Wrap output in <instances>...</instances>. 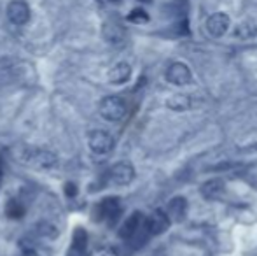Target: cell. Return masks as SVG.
Here are the masks:
<instances>
[{
	"instance_id": "cell-1",
	"label": "cell",
	"mask_w": 257,
	"mask_h": 256,
	"mask_svg": "<svg viewBox=\"0 0 257 256\" xmlns=\"http://www.w3.org/2000/svg\"><path fill=\"white\" fill-rule=\"evenodd\" d=\"M18 161L27 167H34L39 170H53L58 167L60 160L58 156L49 149H42V147H30V146H20L14 149Z\"/></svg>"
},
{
	"instance_id": "cell-2",
	"label": "cell",
	"mask_w": 257,
	"mask_h": 256,
	"mask_svg": "<svg viewBox=\"0 0 257 256\" xmlns=\"http://www.w3.org/2000/svg\"><path fill=\"white\" fill-rule=\"evenodd\" d=\"M126 102L121 97H105L100 104V114L107 121H121L126 116Z\"/></svg>"
},
{
	"instance_id": "cell-3",
	"label": "cell",
	"mask_w": 257,
	"mask_h": 256,
	"mask_svg": "<svg viewBox=\"0 0 257 256\" xmlns=\"http://www.w3.org/2000/svg\"><path fill=\"white\" fill-rule=\"evenodd\" d=\"M88 144L93 153L103 156V154H108L114 149L115 142H114V137L108 132H105V130H93L88 135Z\"/></svg>"
},
{
	"instance_id": "cell-4",
	"label": "cell",
	"mask_w": 257,
	"mask_h": 256,
	"mask_svg": "<svg viewBox=\"0 0 257 256\" xmlns=\"http://www.w3.org/2000/svg\"><path fill=\"white\" fill-rule=\"evenodd\" d=\"M142 232H147L146 230V218H144L142 212L137 211L124 221V225L121 226L119 235L126 240H135V239H139V235ZM147 235H149V233H147Z\"/></svg>"
},
{
	"instance_id": "cell-5",
	"label": "cell",
	"mask_w": 257,
	"mask_h": 256,
	"mask_svg": "<svg viewBox=\"0 0 257 256\" xmlns=\"http://www.w3.org/2000/svg\"><path fill=\"white\" fill-rule=\"evenodd\" d=\"M193 74H191V68L186 63L175 62L166 68V81L172 82L175 86H186L191 82Z\"/></svg>"
},
{
	"instance_id": "cell-6",
	"label": "cell",
	"mask_w": 257,
	"mask_h": 256,
	"mask_svg": "<svg viewBox=\"0 0 257 256\" xmlns=\"http://www.w3.org/2000/svg\"><path fill=\"white\" fill-rule=\"evenodd\" d=\"M7 18L13 25H27L30 21V7L25 0H13L7 6Z\"/></svg>"
},
{
	"instance_id": "cell-7",
	"label": "cell",
	"mask_w": 257,
	"mask_h": 256,
	"mask_svg": "<svg viewBox=\"0 0 257 256\" xmlns=\"http://www.w3.org/2000/svg\"><path fill=\"white\" fill-rule=\"evenodd\" d=\"M110 176V181L114 183L115 186H126L135 179V168H133L132 163H126V161H119L108 172Z\"/></svg>"
},
{
	"instance_id": "cell-8",
	"label": "cell",
	"mask_w": 257,
	"mask_h": 256,
	"mask_svg": "<svg viewBox=\"0 0 257 256\" xmlns=\"http://www.w3.org/2000/svg\"><path fill=\"white\" fill-rule=\"evenodd\" d=\"M170 228V216L165 211L158 209L146 219V230L149 235H161Z\"/></svg>"
},
{
	"instance_id": "cell-9",
	"label": "cell",
	"mask_w": 257,
	"mask_h": 256,
	"mask_svg": "<svg viewBox=\"0 0 257 256\" xmlns=\"http://www.w3.org/2000/svg\"><path fill=\"white\" fill-rule=\"evenodd\" d=\"M96 212H98V219L100 221H115L117 216L121 214V204H119V198L115 197H108L103 198L102 202L96 207Z\"/></svg>"
},
{
	"instance_id": "cell-10",
	"label": "cell",
	"mask_w": 257,
	"mask_h": 256,
	"mask_svg": "<svg viewBox=\"0 0 257 256\" xmlns=\"http://www.w3.org/2000/svg\"><path fill=\"white\" fill-rule=\"evenodd\" d=\"M229 30V16L224 13H215L206 21V32L212 37H222Z\"/></svg>"
},
{
	"instance_id": "cell-11",
	"label": "cell",
	"mask_w": 257,
	"mask_h": 256,
	"mask_svg": "<svg viewBox=\"0 0 257 256\" xmlns=\"http://www.w3.org/2000/svg\"><path fill=\"white\" fill-rule=\"evenodd\" d=\"M108 82L110 84H124L132 77V67L126 62H119L108 70Z\"/></svg>"
},
{
	"instance_id": "cell-12",
	"label": "cell",
	"mask_w": 257,
	"mask_h": 256,
	"mask_svg": "<svg viewBox=\"0 0 257 256\" xmlns=\"http://www.w3.org/2000/svg\"><path fill=\"white\" fill-rule=\"evenodd\" d=\"M88 249V233L82 228H75L74 235H72V247L68 256H86Z\"/></svg>"
},
{
	"instance_id": "cell-13",
	"label": "cell",
	"mask_w": 257,
	"mask_h": 256,
	"mask_svg": "<svg viewBox=\"0 0 257 256\" xmlns=\"http://www.w3.org/2000/svg\"><path fill=\"white\" fill-rule=\"evenodd\" d=\"M233 35L236 39H240V41H252V39H257V21L247 20V21L238 23Z\"/></svg>"
},
{
	"instance_id": "cell-14",
	"label": "cell",
	"mask_w": 257,
	"mask_h": 256,
	"mask_svg": "<svg viewBox=\"0 0 257 256\" xmlns=\"http://www.w3.org/2000/svg\"><path fill=\"white\" fill-rule=\"evenodd\" d=\"M224 192H226V186H224L222 179H210L201 186V195L206 200H215V198L222 197Z\"/></svg>"
},
{
	"instance_id": "cell-15",
	"label": "cell",
	"mask_w": 257,
	"mask_h": 256,
	"mask_svg": "<svg viewBox=\"0 0 257 256\" xmlns=\"http://www.w3.org/2000/svg\"><path fill=\"white\" fill-rule=\"evenodd\" d=\"M103 37H105V41L107 42H110V44H114V46H119V44H122L124 42V30H122L119 25H115V23H105V27H103Z\"/></svg>"
},
{
	"instance_id": "cell-16",
	"label": "cell",
	"mask_w": 257,
	"mask_h": 256,
	"mask_svg": "<svg viewBox=\"0 0 257 256\" xmlns=\"http://www.w3.org/2000/svg\"><path fill=\"white\" fill-rule=\"evenodd\" d=\"M187 212V202L186 198L182 197H175L170 200L168 204V211H166V214L172 216V218H175L177 221H182L184 216H186Z\"/></svg>"
},
{
	"instance_id": "cell-17",
	"label": "cell",
	"mask_w": 257,
	"mask_h": 256,
	"mask_svg": "<svg viewBox=\"0 0 257 256\" xmlns=\"http://www.w3.org/2000/svg\"><path fill=\"white\" fill-rule=\"evenodd\" d=\"M166 106H168V109L172 111H187L191 109V106H193V102H191V99L187 95H173L170 97L168 100H166Z\"/></svg>"
},
{
	"instance_id": "cell-18",
	"label": "cell",
	"mask_w": 257,
	"mask_h": 256,
	"mask_svg": "<svg viewBox=\"0 0 257 256\" xmlns=\"http://www.w3.org/2000/svg\"><path fill=\"white\" fill-rule=\"evenodd\" d=\"M37 235L46 240H54L60 235V230H58V226L51 221H41L37 225Z\"/></svg>"
},
{
	"instance_id": "cell-19",
	"label": "cell",
	"mask_w": 257,
	"mask_h": 256,
	"mask_svg": "<svg viewBox=\"0 0 257 256\" xmlns=\"http://www.w3.org/2000/svg\"><path fill=\"white\" fill-rule=\"evenodd\" d=\"M6 214L9 216L11 219H21L25 216V207L21 205V202L11 200L6 207Z\"/></svg>"
},
{
	"instance_id": "cell-20",
	"label": "cell",
	"mask_w": 257,
	"mask_h": 256,
	"mask_svg": "<svg viewBox=\"0 0 257 256\" xmlns=\"http://www.w3.org/2000/svg\"><path fill=\"white\" fill-rule=\"evenodd\" d=\"M128 21L132 23H147L149 21V14L146 13L144 9H133L132 13L128 14Z\"/></svg>"
},
{
	"instance_id": "cell-21",
	"label": "cell",
	"mask_w": 257,
	"mask_h": 256,
	"mask_svg": "<svg viewBox=\"0 0 257 256\" xmlns=\"http://www.w3.org/2000/svg\"><path fill=\"white\" fill-rule=\"evenodd\" d=\"M65 195H67V197H75V195H77V186H75L74 183H67V185H65Z\"/></svg>"
},
{
	"instance_id": "cell-22",
	"label": "cell",
	"mask_w": 257,
	"mask_h": 256,
	"mask_svg": "<svg viewBox=\"0 0 257 256\" xmlns=\"http://www.w3.org/2000/svg\"><path fill=\"white\" fill-rule=\"evenodd\" d=\"M98 256H115V254L112 253V251H103V253H100Z\"/></svg>"
},
{
	"instance_id": "cell-23",
	"label": "cell",
	"mask_w": 257,
	"mask_h": 256,
	"mask_svg": "<svg viewBox=\"0 0 257 256\" xmlns=\"http://www.w3.org/2000/svg\"><path fill=\"white\" fill-rule=\"evenodd\" d=\"M0 181H2V170H0Z\"/></svg>"
}]
</instances>
